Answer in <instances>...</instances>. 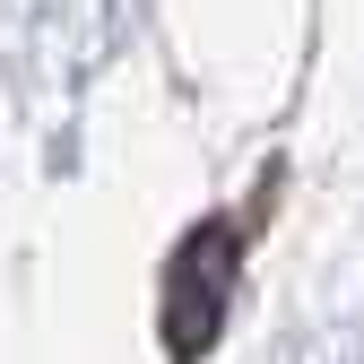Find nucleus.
Wrapping results in <instances>:
<instances>
[{"label": "nucleus", "instance_id": "f257e3e1", "mask_svg": "<svg viewBox=\"0 0 364 364\" xmlns=\"http://www.w3.org/2000/svg\"><path fill=\"white\" fill-rule=\"evenodd\" d=\"M225 287H235V235H225V225H200V235L182 243V260L165 269V338H173L182 364L217 338Z\"/></svg>", "mask_w": 364, "mask_h": 364}]
</instances>
